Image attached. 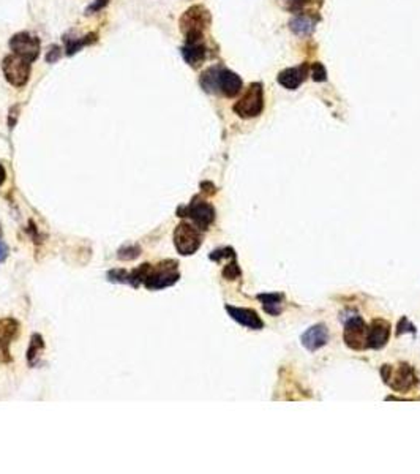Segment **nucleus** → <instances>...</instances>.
I'll list each match as a JSON object with an SVG mask.
<instances>
[{"mask_svg":"<svg viewBox=\"0 0 420 474\" xmlns=\"http://www.w3.org/2000/svg\"><path fill=\"white\" fill-rule=\"evenodd\" d=\"M200 82L207 94H221L227 98L236 97L243 89L242 77L231 70L218 67V65L204 71L200 77Z\"/></svg>","mask_w":420,"mask_h":474,"instance_id":"f257e3e1","label":"nucleus"},{"mask_svg":"<svg viewBox=\"0 0 420 474\" xmlns=\"http://www.w3.org/2000/svg\"><path fill=\"white\" fill-rule=\"evenodd\" d=\"M381 376L382 381L386 383L392 391L400 394H407L414 391L420 383L419 376L416 375V370H414L412 365L406 362H401L397 369H393L392 365L389 364L382 365Z\"/></svg>","mask_w":420,"mask_h":474,"instance_id":"f03ea898","label":"nucleus"},{"mask_svg":"<svg viewBox=\"0 0 420 474\" xmlns=\"http://www.w3.org/2000/svg\"><path fill=\"white\" fill-rule=\"evenodd\" d=\"M179 24L187 41L204 40V32L210 24V13L202 5H193L182 15Z\"/></svg>","mask_w":420,"mask_h":474,"instance_id":"7ed1b4c3","label":"nucleus"},{"mask_svg":"<svg viewBox=\"0 0 420 474\" xmlns=\"http://www.w3.org/2000/svg\"><path fill=\"white\" fill-rule=\"evenodd\" d=\"M177 266V261L174 260H165L157 266H150L147 277L144 280V286L150 291H158L176 285L180 279Z\"/></svg>","mask_w":420,"mask_h":474,"instance_id":"20e7f679","label":"nucleus"},{"mask_svg":"<svg viewBox=\"0 0 420 474\" xmlns=\"http://www.w3.org/2000/svg\"><path fill=\"white\" fill-rule=\"evenodd\" d=\"M341 321H343V340L345 343L351 348V350L362 351L365 350V343H367V329L368 326L365 324L357 311L347 310L341 315Z\"/></svg>","mask_w":420,"mask_h":474,"instance_id":"39448f33","label":"nucleus"},{"mask_svg":"<svg viewBox=\"0 0 420 474\" xmlns=\"http://www.w3.org/2000/svg\"><path fill=\"white\" fill-rule=\"evenodd\" d=\"M179 217H188L193 225L201 231H207L210 225L215 221V209L210 202L202 200L201 196H195L188 206L179 209Z\"/></svg>","mask_w":420,"mask_h":474,"instance_id":"423d86ee","label":"nucleus"},{"mask_svg":"<svg viewBox=\"0 0 420 474\" xmlns=\"http://www.w3.org/2000/svg\"><path fill=\"white\" fill-rule=\"evenodd\" d=\"M234 112L242 119H253L257 117L264 110V87L261 82L250 84V87L245 91L236 105H234Z\"/></svg>","mask_w":420,"mask_h":474,"instance_id":"0eeeda50","label":"nucleus"},{"mask_svg":"<svg viewBox=\"0 0 420 474\" xmlns=\"http://www.w3.org/2000/svg\"><path fill=\"white\" fill-rule=\"evenodd\" d=\"M202 244L201 230H197L195 225H190L187 221L179 223L176 230H174V245L176 250L182 256L195 255L200 250Z\"/></svg>","mask_w":420,"mask_h":474,"instance_id":"6e6552de","label":"nucleus"},{"mask_svg":"<svg viewBox=\"0 0 420 474\" xmlns=\"http://www.w3.org/2000/svg\"><path fill=\"white\" fill-rule=\"evenodd\" d=\"M2 70L5 80L15 87H24L30 77V62L16 54H10L3 59Z\"/></svg>","mask_w":420,"mask_h":474,"instance_id":"1a4fd4ad","label":"nucleus"},{"mask_svg":"<svg viewBox=\"0 0 420 474\" xmlns=\"http://www.w3.org/2000/svg\"><path fill=\"white\" fill-rule=\"evenodd\" d=\"M10 47L13 54L26 59L30 64L37 61L40 56V40L29 32H20L13 35L10 40Z\"/></svg>","mask_w":420,"mask_h":474,"instance_id":"9d476101","label":"nucleus"},{"mask_svg":"<svg viewBox=\"0 0 420 474\" xmlns=\"http://www.w3.org/2000/svg\"><path fill=\"white\" fill-rule=\"evenodd\" d=\"M390 323L382 320V318H376L371 321V324L367 329V343H365V350H381L387 345L390 339Z\"/></svg>","mask_w":420,"mask_h":474,"instance_id":"9b49d317","label":"nucleus"},{"mask_svg":"<svg viewBox=\"0 0 420 474\" xmlns=\"http://www.w3.org/2000/svg\"><path fill=\"white\" fill-rule=\"evenodd\" d=\"M329 337L330 335L327 326L320 323L307 329V331L302 334V337H300V341H302V346L305 350L310 353H316L317 350H321V348L329 343Z\"/></svg>","mask_w":420,"mask_h":474,"instance_id":"f8f14e48","label":"nucleus"},{"mask_svg":"<svg viewBox=\"0 0 420 474\" xmlns=\"http://www.w3.org/2000/svg\"><path fill=\"white\" fill-rule=\"evenodd\" d=\"M17 335H20V323L13 318L0 320V362H8L11 359L8 346Z\"/></svg>","mask_w":420,"mask_h":474,"instance_id":"ddd939ff","label":"nucleus"},{"mask_svg":"<svg viewBox=\"0 0 420 474\" xmlns=\"http://www.w3.org/2000/svg\"><path fill=\"white\" fill-rule=\"evenodd\" d=\"M226 311L234 321L239 323L240 326L251 329V331H261L264 327V321L256 313L253 309H242V307H234V305H226Z\"/></svg>","mask_w":420,"mask_h":474,"instance_id":"4468645a","label":"nucleus"},{"mask_svg":"<svg viewBox=\"0 0 420 474\" xmlns=\"http://www.w3.org/2000/svg\"><path fill=\"white\" fill-rule=\"evenodd\" d=\"M310 75V65L302 64L299 67H291L285 68L283 71H280L277 81L281 84L287 91H296L307 80V76Z\"/></svg>","mask_w":420,"mask_h":474,"instance_id":"2eb2a0df","label":"nucleus"},{"mask_svg":"<svg viewBox=\"0 0 420 474\" xmlns=\"http://www.w3.org/2000/svg\"><path fill=\"white\" fill-rule=\"evenodd\" d=\"M182 56L190 67L193 68L201 67L207 57V47L204 45V40L187 41L182 47Z\"/></svg>","mask_w":420,"mask_h":474,"instance_id":"dca6fc26","label":"nucleus"},{"mask_svg":"<svg viewBox=\"0 0 420 474\" xmlns=\"http://www.w3.org/2000/svg\"><path fill=\"white\" fill-rule=\"evenodd\" d=\"M256 299L262 304L264 311L270 316H280L286 301L283 292H262L257 294Z\"/></svg>","mask_w":420,"mask_h":474,"instance_id":"f3484780","label":"nucleus"},{"mask_svg":"<svg viewBox=\"0 0 420 474\" xmlns=\"http://www.w3.org/2000/svg\"><path fill=\"white\" fill-rule=\"evenodd\" d=\"M291 31L299 35V37H310L315 32L316 20H313L310 15H296L290 22Z\"/></svg>","mask_w":420,"mask_h":474,"instance_id":"a211bd4d","label":"nucleus"},{"mask_svg":"<svg viewBox=\"0 0 420 474\" xmlns=\"http://www.w3.org/2000/svg\"><path fill=\"white\" fill-rule=\"evenodd\" d=\"M95 41H97V35H95V34H89L82 38L65 37V51H67L68 56H73V54L80 51L81 47L87 46V45H92V43H95Z\"/></svg>","mask_w":420,"mask_h":474,"instance_id":"6ab92c4d","label":"nucleus"},{"mask_svg":"<svg viewBox=\"0 0 420 474\" xmlns=\"http://www.w3.org/2000/svg\"><path fill=\"white\" fill-rule=\"evenodd\" d=\"M45 350V343H43V339H41V335H33L32 341H30V346H29V351H27V359H29V364L33 365L35 361H37L38 356Z\"/></svg>","mask_w":420,"mask_h":474,"instance_id":"aec40b11","label":"nucleus"},{"mask_svg":"<svg viewBox=\"0 0 420 474\" xmlns=\"http://www.w3.org/2000/svg\"><path fill=\"white\" fill-rule=\"evenodd\" d=\"M311 0H278V3L287 11H292V13H299L302 11Z\"/></svg>","mask_w":420,"mask_h":474,"instance_id":"412c9836","label":"nucleus"},{"mask_svg":"<svg viewBox=\"0 0 420 474\" xmlns=\"http://www.w3.org/2000/svg\"><path fill=\"white\" fill-rule=\"evenodd\" d=\"M240 275H242V271H240L236 260H232L230 264H226V267L223 269V277L226 280H236L240 277Z\"/></svg>","mask_w":420,"mask_h":474,"instance_id":"4be33fe9","label":"nucleus"},{"mask_svg":"<svg viewBox=\"0 0 420 474\" xmlns=\"http://www.w3.org/2000/svg\"><path fill=\"white\" fill-rule=\"evenodd\" d=\"M209 258L212 261H217V262H220L221 260H225V258H231V260H232V258H236V251H234V249H231V247H223V249H218V250L212 251Z\"/></svg>","mask_w":420,"mask_h":474,"instance_id":"5701e85b","label":"nucleus"},{"mask_svg":"<svg viewBox=\"0 0 420 474\" xmlns=\"http://www.w3.org/2000/svg\"><path fill=\"white\" fill-rule=\"evenodd\" d=\"M310 75L311 77H313L315 81L317 82H324L327 80V71H326V67H324L322 64L320 62H316L313 67H310Z\"/></svg>","mask_w":420,"mask_h":474,"instance_id":"b1692460","label":"nucleus"},{"mask_svg":"<svg viewBox=\"0 0 420 474\" xmlns=\"http://www.w3.org/2000/svg\"><path fill=\"white\" fill-rule=\"evenodd\" d=\"M407 332L416 334L417 329H416V326H414V324L410 320H407V318H401L400 323H398V326H397V335L400 337V335L407 334Z\"/></svg>","mask_w":420,"mask_h":474,"instance_id":"393cba45","label":"nucleus"},{"mask_svg":"<svg viewBox=\"0 0 420 474\" xmlns=\"http://www.w3.org/2000/svg\"><path fill=\"white\" fill-rule=\"evenodd\" d=\"M123 251H119V258L120 260H135V258L140 256V247H136V245H133V247H125L122 249Z\"/></svg>","mask_w":420,"mask_h":474,"instance_id":"a878e982","label":"nucleus"},{"mask_svg":"<svg viewBox=\"0 0 420 474\" xmlns=\"http://www.w3.org/2000/svg\"><path fill=\"white\" fill-rule=\"evenodd\" d=\"M60 47L57 45H54L51 46V51H47V56H46V61L50 62V64H54V62H57L59 61V57H60Z\"/></svg>","mask_w":420,"mask_h":474,"instance_id":"bb28decb","label":"nucleus"},{"mask_svg":"<svg viewBox=\"0 0 420 474\" xmlns=\"http://www.w3.org/2000/svg\"><path fill=\"white\" fill-rule=\"evenodd\" d=\"M107 2H110V0H97V2H95L92 7H89V10H86V13H92V11L101 10L105 7V5H107Z\"/></svg>","mask_w":420,"mask_h":474,"instance_id":"cd10ccee","label":"nucleus"},{"mask_svg":"<svg viewBox=\"0 0 420 474\" xmlns=\"http://www.w3.org/2000/svg\"><path fill=\"white\" fill-rule=\"evenodd\" d=\"M7 256H8L7 244H5L3 241H0V262H3L5 260H7Z\"/></svg>","mask_w":420,"mask_h":474,"instance_id":"c85d7f7f","label":"nucleus"},{"mask_svg":"<svg viewBox=\"0 0 420 474\" xmlns=\"http://www.w3.org/2000/svg\"><path fill=\"white\" fill-rule=\"evenodd\" d=\"M5 179H7V171H5V168L3 165L0 163V187H2L3 182H5Z\"/></svg>","mask_w":420,"mask_h":474,"instance_id":"c756f323","label":"nucleus"}]
</instances>
